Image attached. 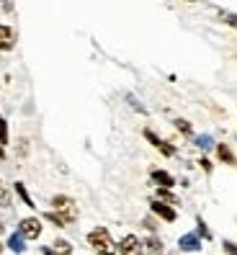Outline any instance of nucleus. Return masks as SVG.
<instances>
[{"instance_id": "f257e3e1", "label": "nucleus", "mask_w": 237, "mask_h": 255, "mask_svg": "<svg viewBox=\"0 0 237 255\" xmlns=\"http://www.w3.org/2000/svg\"><path fill=\"white\" fill-rule=\"evenodd\" d=\"M88 245L93 248L96 255H116V243L106 227H96L88 235Z\"/></svg>"}, {"instance_id": "f03ea898", "label": "nucleus", "mask_w": 237, "mask_h": 255, "mask_svg": "<svg viewBox=\"0 0 237 255\" xmlns=\"http://www.w3.org/2000/svg\"><path fill=\"white\" fill-rule=\"evenodd\" d=\"M52 212L62 214L67 222H75V219H78V204L72 201L70 196H62V193H57V196H52Z\"/></svg>"}, {"instance_id": "7ed1b4c3", "label": "nucleus", "mask_w": 237, "mask_h": 255, "mask_svg": "<svg viewBox=\"0 0 237 255\" xmlns=\"http://www.w3.org/2000/svg\"><path fill=\"white\" fill-rule=\"evenodd\" d=\"M118 255H142L144 253V243L137 237V235H124L121 243L116 245Z\"/></svg>"}, {"instance_id": "20e7f679", "label": "nucleus", "mask_w": 237, "mask_h": 255, "mask_svg": "<svg viewBox=\"0 0 237 255\" xmlns=\"http://www.w3.org/2000/svg\"><path fill=\"white\" fill-rule=\"evenodd\" d=\"M142 134H144V139L150 142V144H152V147L157 149L160 155H165V157H173V155H175V147H173L170 142H165L162 137H157V134H155L152 129H144Z\"/></svg>"}, {"instance_id": "39448f33", "label": "nucleus", "mask_w": 237, "mask_h": 255, "mask_svg": "<svg viewBox=\"0 0 237 255\" xmlns=\"http://www.w3.org/2000/svg\"><path fill=\"white\" fill-rule=\"evenodd\" d=\"M18 232H21L26 240H36V237L41 235V219H36V217H26V219H21Z\"/></svg>"}, {"instance_id": "423d86ee", "label": "nucleus", "mask_w": 237, "mask_h": 255, "mask_svg": "<svg viewBox=\"0 0 237 255\" xmlns=\"http://www.w3.org/2000/svg\"><path fill=\"white\" fill-rule=\"evenodd\" d=\"M150 209H152V214H157L160 219H165V222H175V219H178L175 206H170V204H165V201L152 199V201H150Z\"/></svg>"}, {"instance_id": "0eeeda50", "label": "nucleus", "mask_w": 237, "mask_h": 255, "mask_svg": "<svg viewBox=\"0 0 237 255\" xmlns=\"http://www.w3.org/2000/svg\"><path fill=\"white\" fill-rule=\"evenodd\" d=\"M178 250L181 253H199L201 250V237L196 232H186L181 240H178Z\"/></svg>"}, {"instance_id": "6e6552de", "label": "nucleus", "mask_w": 237, "mask_h": 255, "mask_svg": "<svg viewBox=\"0 0 237 255\" xmlns=\"http://www.w3.org/2000/svg\"><path fill=\"white\" fill-rule=\"evenodd\" d=\"M13 47H16V31L10 26L0 23V52H10Z\"/></svg>"}, {"instance_id": "1a4fd4ad", "label": "nucleus", "mask_w": 237, "mask_h": 255, "mask_svg": "<svg viewBox=\"0 0 237 255\" xmlns=\"http://www.w3.org/2000/svg\"><path fill=\"white\" fill-rule=\"evenodd\" d=\"M150 181H152L155 186H160V188H173V186H175V178H173L168 170H160V168L150 170Z\"/></svg>"}, {"instance_id": "9d476101", "label": "nucleus", "mask_w": 237, "mask_h": 255, "mask_svg": "<svg viewBox=\"0 0 237 255\" xmlns=\"http://www.w3.org/2000/svg\"><path fill=\"white\" fill-rule=\"evenodd\" d=\"M144 253L147 255H165V245H162V240L155 232L144 240Z\"/></svg>"}, {"instance_id": "9b49d317", "label": "nucleus", "mask_w": 237, "mask_h": 255, "mask_svg": "<svg viewBox=\"0 0 237 255\" xmlns=\"http://www.w3.org/2000/svg\"><path fill=\"white\" fill-rule=\"evenodd\" d=\"M214 149H217L219 162H225V165H237V157H235V152L230 149V144H227V142H219Z\"/></svg>"}, {"instance_id": "f8f14e48", "label": "nucleus", "mask_w": 237, "mask_h": 255, "mask_svg": "<svg viewBox=\"0 0 237 255\" xmlns=\"http://www.w3.org/2000/svg\"><path fill=\"white\" fill-rule=\"evenodd\" d=\"M8 248H10L13 253H23V250H26V237H23L21 232H13V235L8 237Z\"/></svg>"}, {"instance_id": "ddd939ff", "label": "nucleus", "mask_w": 237, "mask_h": 255, "mask_svg": "<svg viewBox=\"0 0 237 255\" xmlns=\"http://www.w3.org/2000/svg\"><path fill=\"white\" fill-rule=\"evenodd\" d=\"M155 199H157V201H165V204H170V206L178 204V196H175V193H173L170 188H160V186H157V191H155Z\"/></svg>"}, {"instance_id": "4468645a", "label": "nucleus", "mask_w": 237, "mask_h": 255, "mask_svg": "<svg viewBox=\"0 0 237 255\" xmlns=\"http://www.w3.org/2000/svg\"><path fill=\"white\" fill-rule=\"evenodd\" d=\"M52 250L57 255H72V245H70V240H62V237H57L54 243H52Z\"/></svg>"}, {"instance_id": "2eb2a0df", "label": "nucleus", "mask_w": 237, "mask_h": 255, "mask_svg": "<svg viewBox=\"0 0 237 255\" xmlns=\"http://www.w3.org/2000/svg\"><path fill=\"white\" fill-rule=\"evenodd\" d=\"M13 188H16V193L21 196V201H23V204H26L28 209H36V204H34V199H31V193L26 191V186H23L21 181H16V186H13Z\"/></svg>"}, {"instance_id": "dca6fc26", "label": "nucleus", "mask_w": 237, "mask_h": 255, "mask_svg": "<svg viewBox=\"0 0 237 255\" xmlns=\"http://www.w3.org/2000/svg\"><path fill=\"white\" fill-rule=\"evenodd\" d=\"M194 144L199 147V149H204V152H209V149H214L217 144H214V139L209 137V134H199V137H194Z\"/></svg>"}, {"instance_id": "f3484780", "label": "nucleus", "mask_w": 237, "mask_h": 255, "mask_svg": "<svg viewBox=\"0 0 237 255\" xmlns=\"http://www.w3.org/2000/svg\"><path fill=\"white\" fill-rule=\"evenodd\" d=\"M44 219H47L49 224H54V227H67L70 224L62 214H57V212H44Z\"/></svg>"}, {"instance_id": "a211bd4d", "label": "nucleus", "mask_w": 237, "mask_h": 255, "mask_svg": "<svg viewBox=\"0 0 237 255\" xmlns=\"http://www.w3.org/2000/svg\"><path fill=\"white\" fill-rule=\"evenodd\" d=\"M196 235H199L201 240H212V237H214V235H212V230L206 227L204 217H196Z\"/></svg>"}, {"instance_id": "6ab92c4d", "label": "nucleus", "mask_w": 237, "mask_h": 255, "mask_svg": "<svg viewBox=\"0 0 237 255\" xmlns=\"http://www.w3.org/2000/svg\"><path fill=\"white\" fill-rule=\"evenodd\" d=\"M173 124H175V129L181 131V134H186V137H194V127H191V124L186 122V119H175Z\"/></svg>"}, {"instance_id": "aec40b11", "label": "nucleus", "mask_w": 237, "mask_h": 255, "mask_svg": "<svg viewBox=\"0 0 237 255\" xmlns=\"http://www.w3.org/2000/svg\"><path fill=\"white\" fill-rule=\"evenodd\" d=\"M8 139H10V137H8V122H5L3 116H0V144L5 147V144H8Z\"/></svg>"}, {"instance_id": "412c9836", "label": "nucleus", "mask_w": 237, "mask_h": 255, "mask_svg": "<svg viewBox=\"0 0 237 255\" xmlns=\"http://www.w3.org/2000/svg\"><path fill=\"white\" fill-rule=\"evenodd\" d=\"M0 206H10V191L5 188L3 181H0Z\"/></svg>"}, {"instance_id": "4be33fe9", "label": "nucleus", "mask_w": 237, "mask_h": 255, "mask_svg": "<svg viewBox=\"0 0 237 255\" xmlns=\"http://www.w3.org/2000/svg\"><path fill=\"white\" fill-rule=\"evenodd\" d=\"M126 101H129V106L134 109V111H139V114H147V109L142 106V103H139V101H137L134 96H126Z\"/></svg>"}, {"instance_id": "5701e85b", "label": "nucleus", "mask_w": 237, "mask_h": 255, "mask_svg": "<svg viewBox=\"0 0 237 255\" xmlns=\"http://www.w3.org/2000/svg\"><path fill=\"white\" fill-rule=\"evenodd\" d=\"M222 248H225L227 255H237V243H232V240H225V243H222Z\"/></svg>"}, {"instance_id": "b1692460", "label": "nucleus", "mask_w": 237, "mask_h": 255, "mask_svg": "<svg viewBox=\"0 0 237 255\" xmlns=\"http://www.w3.org/2000/svg\"><path fill=\"white\" fill-rule=\"evenodd\" d=\"M142 227L150 230V232H155V230H157V222H155L152 217H144V219H142Z\"/></svg>"}, {"instance_id": "393cba45", "label": "nucleus", "mask_w": 237, "mask_h": 255, "mask_svg": "<svg viewBox=\"0 0 237 255\" xmlns=\"http://www.w3.org/2000/svg\"><path fill=\"white\" fill-rule=\"evenodd\" d=\"M26 152H28V139L21 137L18 139V157H26Z\"/></svg>"}, {"instance_id": "a878e982", "label": "nucleus", "mask_w": 237, "mask_h": 255, "mask_svg": "<svg viewBox=\"0 0 237 255\" xmlns=\"http://www.w3.org/2000/svg\"><path fill=\"white\" fill-rule=\"evenodd\" d=\"M199 165H201V170H204V173H212V170H214V165H212V160H209V157H201V160H199Z\"/></svg>"}, {"instance_id": "bb28decb", "label": "nucleus", "mask_w": 237, "mask_h": 255, "mask_svg": "<svg viewBox=\"0 0 237 255\" xmlns=\"http://www.w3.org/2000/svg\"><path fill=\"white\" fill-rule=\"evenodd\" d=\"M225 23L237 31V13H227V16H225Z\"/></svg>"}, {"instance_id": "cd10ccee", "label": "nucleus", "mask_w": 237, "mask_h": 255, "mask_svg": "<svg viewBox=\"0 0 237 255\" xmlns=\"http://www.w3.org/2000/svg\"><path fill=\"white\" fill-rule=\"evenodd\" d=\"M41 255H57L52 248H41Z\"/></svg>"}, {"instance_id": "c85d7f7f", "label": "nucleus", "mask_w": 237, "mask_h": 255, "mask_svg": "<svg viewBox=\"0 0 237 255\" xmlns=\"http://www.w3.org/2000/svg\"><path fill=\"white\" fill-rule=\"evenodd\" d=\"M0 160H5V149H3V144H0Z\"/></svg>"}, {"instance_id": "c756f323", "label": "nucleus", "mask_w": 237, "mask_h": 255, "mask_svg": "<svg viewBox=\"0 0 237 255\" xmlns=\"http://www.w3.org/2000/svg\"><path fill=\"white\" fill-rule=\"evenodd\" d=\"M3 230H5V224H3V219H0V235H3Z\"/></svg>"}, {"instance_id": "7c9ffc66", "label": "nucleus", "mask_w": 237, "mask_h": 255, "mask_svg": "<svg viewBox=\"0 0 237 255\" xmlns=\"http://www.w3.org/2000/svg\"><path fill=\"white\" fill-rule=\"evenodd\" d=\"M183 3H196V0H183Z\"/></svg>"}, {"instance_id": "2f4dec72", "label": "nucleus", "mask_w": 237, "mask_h": 255, "mask_svg": "<svg viewBox=\"0 0 237 255\" xmlns=\"http://www.w3.org/2000/svg\"><path fill=\"white\" fill-rule=\"evenodd\" d=\"M0 253H3V245H0Z\"/></svg>"}, {"instance_id": "473e14b6", "label": "nucleus", "mask_w": 237, "mask_h": 255, "mask_svg": "<svg viewBox=\"0 0 237 255\" xmlns=\"http://www.w3.org/2000/svg\"><path fill=\"white\" fill-rule=\"evenodd\" d=\"M170 255H175V253H170Z\"/></svg>"}]
</instances>
